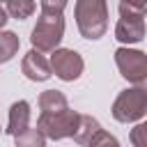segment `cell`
<instances>
[{
  "label": "cell",
  "instance_id": "3",
  "mask_svg": "<svg viewBox=\"0 0 147 147\" xmlns=\"http://www.w3.org/2000/svg\"><path fill=\"white\" fill-rule=\"evenodd\" d=\"M113 117L122 124H133L140 122L147 115V90L140 85H131L117 94L110 108Z\"/></svg>",
  "mask_w": 147,
  "mask_h": 147
},
{
  "label": "cell",
  "instance_id": "7",
  "mask_svg": "<svg viewBox=\"0 0 147 147\" xmlns=\"http://www.w3.org/2000/svg\"><path fill=\"white\" fill-rule=\"evenodd\" d=\"M74 140L78 145H90V147H96V145H119L117 138L110 136V133H106V129L92 115H80L78 129L74 133Z\"/></svg>",
  "mask_w": 147,
  "mask_h": 147
},
{
  "label": "cell",
  "instance_id": "15",
  "mask_svg": "<svg viewBox=\"0 0 147 147\" xmlns=\"http://www.w3.org/2000/svg\"><path fill=\"white\" fill-rule=\"evenodd\" d=\"M129 140L133 147H147V119L145 122H138L131 133H129Z\"/></svg>",
  "mask_w": 147,
  "mask_h": 147
},
{
  "label": "cell",
  "instance_id": "17",
  "mask_svg": "<svg viewBox=\"0 0 147 147\" xmlns=\"http://www.w3.org/2000/svg\"><path fill=\"white\" fill-rule=\"evenodd\" d=\"M67 2L69 0H39L41 11H46V14H62L64 7H67Z\"/></svg>",
  "mask_w": 147,
  "mask_h": 147
},
{
  "label": "cell",
  "instance_id": "4",
  "mask_svg": "<svg viewBox=\"0 0 147 147\" xmlns=\"http://www.w3.org/2000/svg\"><path fill=\"white\" fill-rule=\"evenodd\" d=\"M115 64L124 80L147 90V53L145 51H138L131 46H119L115 51Z\"/></svg>",
  "mask_w": 147,
  "mask_h": 147
},
{
  "label": "cell",
  "instance_id": "9",
  "mask_svg": "<svg viewBox=\"0 0 147 147\" xmlns=\"http://www.w3.org/2000/svg\"><path fill=\"white\" fill-rule=\"evenodd\" d=\"M145 16H119L117 25H115V39L124 46L131 44H140L145 39Z\"/></svg>",
  "mask_w": 147,
  "mask_h": 147
},
{
  "label": "cell",
  "instance_id": "2",
  "mask_svg": "<svg viewBox=\"0 0 147 147\" xmlns=\"http://www.w3.org/2000/svg\"><path fill=\"white\" fill-rule=\"evenodd\" d=\"M62 37H64V16L41 11L30 32V44L41 53H53L55 48H60Z\"/></svg>",
  "mask_w": 147,
  "mask_h": 147
},
{
  "label": "cell",
  "instance_id": "20",
  "mask_svg": "<svg viewBox=\"0 0 147 147\" xmlns=\"http://www.w3.org/2000/svg\"><path fill=\"white\" fill-rule=\"evenodd\" d=\"M0 2H7V0H0Z\"/></svg>",
  "mask_w": 147,
  "mask_h": 147
},
{
  "label": "cell",
  "instance_id": "6",
  "mask_svg": "<svg viewBox=\"0 0 147 147\" xmlns=\"http://www.w3.org/2000/svg\"><path fill=\"white\" fill-rule=\"evenodd\" d=\"M51 69L60 80L74 83V80H78L83 76L85 62H83L80 53L74 51V48H55L51 53Z\"/></svg>",
  "mask_w": 147,
  "mask_h": 147
},
{
  "label": "cell",
  "instance_id": "1",
  "mask_svg": "<svg viewBox=\"0 0 147 147\" xmlns=\"http://www.w3.org/2000/svg\"><path fill=\"white\" fill-rule=\"evenodd\" d=\"M74 18L80 37L96 41L108 30V2L106 0H76Z\"/></svg>",
  "mask_w": 147,
  "mask_h": 147
},
{
  "label": "cell",
  "instance_id": "10",
  "mask_svg": "<svg viewBox=\"0 0 147 147\" xmlns=\"http://www.w3.org/2000/svg\"><path fill=\"white\" fill-rule=\"evenodd\" d=\"M30 117H32V110H30V103L25 99L21 101H14L11 108H9V117H7V133L14 138L18 133H23L28 126H30Z\"/></svg>",
  "mask_w": 147,
  "mask_h": 147
},
{
  "label": "cell",
  "instance_id": "14",
  "mask_svg": "<svg viewBox=\"0 0 147 147\" xmlns=\"http://www.w3.org/2000/svg\"><path fill=\"white\" fill-rule=\"evenodd\" d=\"M7 11L11 18L25 21L37 11V2L34 0H7Z\"/></svg>",
  "mask_w": 147,
  "mask_h": 147
},
{
  "label": "cell",
  "instance_id": "13",
  "mask_svg": "<svg viewBox=\"0 0 147 147\" xmlns=\"http://www.w3.org/2000/svg\"><path fill=\"white\" fill-rule=\"evenodd\" d=\"M46 133L37 126V129H25L23 133H18V136H14V142L18 145V147H44L46 145Z\"/></svg>",
  "mask_w": 147,
  "mask_h": 147
},
{
  "label": "cell",
  "instance_id": "19",
  "mask_svg": "<svg viewBox=\"0 0 147 147\" xmlns=\"http://www.w3.org/2000/svg\"><path fill=\"white\" fill-rule=\"evenodd\" d=\"M129 2H136V5H142V7H147V0H129Z\"/></svg>",
  "mask_w": 147,
  "mask_h": 147
},
{
  "label": "cell",
  "instance_id": "16",
  "mask_svg": "<svg viewBox=\"0 0 147 147\" xmlns=\"http://www.w3.org/2000/svg\"><path fill=\"white\" fill-rule=\"evenodd\" d=\"M119 16H145L147 14V7L142 5H136V2H129V0H119Z\"/></svg>",
  "mask_w": 147,
  "mask_h": 147
},
{
  "label": "cell",
  "instance_id": "5",
  "mask_svg": "<svg viewBox=\"0 0 147 147\" xmlns=\"http://www.w3.org/2000/svg\"><path fill=\"white\" fill-rule=\"evenodd\" d=\"M78 122H80V113L64 108L57 113H41L37 119V126L46 133L48 140H62V138H74Z\"/></svg>",
  "mask_w": 147,
  "mask_h": 147
},
{
  "label": "cell",
  "instance_id": "8",
  "mask_svg": "<svg viewBox=\"0 0 147 147\" xmlns=\"http://www.w3.org/2000/svg\"><path fill=\"white\" fill-rule=\"evenodd\" d=\"M21 71L28 80H34V83H44L53 76V69H51V60H46V55L37 48L28 51L21 60Z\"/></svg>",
  "mask_w": 147,
  "mask_h": 147
},
{
  "label": "cell",
  "instance_id": "12",
  "mask_svg": "<svg viewBox=\"0 0 147 147\" xmlns=\"http://www.w3.org/2000/svg\"><path fill=\"white\" fill-rule=\"evenodd\" d=\"M18 48H21L18 34L11 30H0V64H7L9 60H14Z\"/></svg>",
  "mask_w": 147,
  "mask_h": 147
},
{
  "label": "cell",
  "instance_id": "18",
  "mask_svg": "<svg viewBox=\"0 0 147 147\" xmlns=\"http://www.w3.org/2000/svg\"><path fill=\"white\" fill-rule=\"evenodd\" d=\"M7 21H9V11H7V7H2V2H0V30L7 25Z\"/></svg>",
  "mask_w": 147,
  "mask_h": 147
},
{
  "label": "cell",
  "instance_id": "11",
  "mask_svg": "<svg viewBox=\"0 0 147 147\" xmlns=\"http://www.w3.org/2000/svg\"><path fill=\"white\" fill-rule=\"evenodd\" d=\"M64 108H69V101L60 90H44L39 94V110L41 113H57Z\"/></svg>",
  "mask_w": 147,
  "mask_h": 147
}]
</instances>
